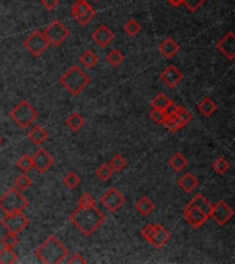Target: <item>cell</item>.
Segmentation results:
<instances>
[{
  "label": "cell",
  "mask_w": 235,
  "mask_h": 264,
  "mask_svg": "<svg viewBox=\"0 0 235 264\" xmlns=\"http://www.w3.org/2000/svg\"><path fill=\"white\" fill-rule=\"evenodd\" d=\"M70 221L80 230L84 235H91L105 221V215L95 206H79L70 215Z\"/></svg>",
  "instance_id": "6da1fadb"
},
{
  "label": "cell",
  "mask_w": 235,
  "mask_h": 264,
  "mask_svg": "<svg viewBox=\"0 0 235 264\" xmlns=\"http://www.w3.org/2000/svg\"><path fill=\"white\" fill-rule=\"evenodd\" d=\"M36 254L43 263L57 264L62 263V260L68 256V249L58 238L50 237L36 249Z\"/></svg>",
  "instance_id": "7a4b0ae2"
},
{
  "label": "cell",
  "mask_w": 235,
  "mask_h": 264,
  "mask_svg": "<svg viewBox=\"0 0 235 264\" xmlns=\"http://www.w3.org/2000/svg\"><path fill=\"white\" fill-rule=\"evenodd\" d=\"M62 86L73 95H79L88 84H90V77L79 68V66H70V69L66 70L62 77H61Z\"/></svg>",
  "instance_id": "3957f363"
},
{
  "label": "cell",
  "mask_w": 235,
  "mask_h": 264,
  "mask_svg": "<svg viewBox=\"0 0 235 264\" xmlns=\"http://www.w3.org/2000/svg\"><path fill=\"white\" fill-rule=\"evenodd\" d=\"M28 206V199L18 189H10L0 197V209L9 212H22Z\"/></svg>",
  "instance_id": "277c9868"
},
{
  "label": "cell",
  "mask_w": 235,
  "mask_h": 264,
  "mask_svg": "<svg viewBox=\"0 0 235 264\" xmlns=\"http://www.w3.org/2000/svg\"><path fill=\"white\" fill-rule=\"evenodd\" d=\"M10 116L20 127L27 128L38 119V112L28 101H21L16 108L11 110Z\"/></svg>",
  "instance_id": "5b68a950"
},
{
  "label": "cell",
  "mask_w": 235,
  "mask_h": 264,
  "mask_svg": "<svg viewBox=\"0 0 235 264\" xmlns=\"http://www.w3.org/2000/svg\"><path fill=\"white\" fill-rule=\"evenodd\" d=\"M140 232H142L143 238L153 243L155 248L164 246L171 239V232L161 224H147L142 228Z\"/></svg>",
  "instance_id": "8992f818"
},
{
  "label": "cell",
  "mask_w": 235,
  "mask_h": 264,
  "mask_svg": "<svg viewBox=\"0 0 235 264\" xmlns=\"http://www.w3.org/2000/svg\"><path fill=\"white\" fill-rule=\"evenodd\" d=\"M72 16L80 25L86 27L95 18V10L87 0H76L75 5L72 6Z\"/></svg>",
  "instance_id": "52a82bcc"
},
{
  "label": "cell",
  "mask_w": 235,
  "mask_h": 264,
  "mask_svg": "<svg viewBox=\"0 0 235 264\" xmlns=\"http://www.w3.org/2000/svg\"><path fill=\"white\" fill-rule=\"evenodd\" d=\"M43 33L48 40V43L53 44V46H59L61 43H64L65 39L69 36V29L65 27L62 22L54 21L44 29Z\"/></svg>",
  "instance_id": "ba28073f"
},
{
  "label": "cell",
  "mask_w": 235,
  "mask_h": 264,
  "mask_svg": "<svg viewBox=\"0 0 235 264\" xmlns=\"http://www.w3.org/2000/svg\"><path fill=\"white\" fill-rule=\"evenodd\" d=\"M25 49H28L32 53L35 57H40L43 54L44 51L47 50V47L50 46L48 40L44 36V33L42 31H36L32 35H29V38L24 42Z\"/></svg>",
  "instance_id": "9c48e42d"
},
{
  "label": "cell",
  "mask_w": 235,
  "mask_h": 264,
  "mask_svg": "<svg viewBox=\"0 0 235 264\" xmlns=\"http://www.w3.org/2000/svg\"><path fill=\"white\" fill-rule=\"evenodd\" d=\"M28 217L22 212H9L2 219V224L10 232H20L28 226Z\"/></svg>",
  "instance_id": "30bf717a"
},
{
  "label": "cell",
  "mask_w": 235,
  "mask_h": 264,
  "mask_svg": "<svg viewBox=\"0 0 235 264\" xmlns=\"http://www.w3.org/2000/svg\"><path fill=\"white\" fill-rule=\"evenodd\" d=\"M101 202L105 205L110 212H116V210L120 209L124 205L125 197H124L117 189L112 187V189H109L105 194L102 195Z\"/></svg>",
  "instance_id": "8fae6325"
},
{
  "label": "cell",
  "mask_w": 235,
  "mask_h": 264,
  "mask_svg": "<svg viewBox=\"0 0 235 264\" xmlns=\"http://www.w3.org/2000/svg\"><path fill=\"white\" fill-rule=\"evenodd\" d=\"M32 164L33 168L38 169L39 172H44L50 167H53L54 158L48 151H46L44 149H40L32 156Z\"/></svg>",
  "instance_id": "7c38bea8"
},
{
  "label": "cell",
  "mask_w": 235,
  "mask_h": 264,
  "mask_svg": "<svg viewBox=\"0 0 235 264\" xmlns=\"http://www.w3.org/2000/svg\"><path fill=\"white\" fill-rule=\"evenodd\" d=\"M232 215H234V212L224 201H219L214 206H212V212H210V216L219 224H225L232 217Z\"/></svg>",
  "instance_id": "4fadbf2b"
},
{
  "label": "cell",
  "mask_w": 235,
  "mask_h": 264,
  "mask_svg": "<svg viewBox=\"0 0 235 264\" xmlns=\"http://www.w3.org/2000/svg\"><path fill=\"white\" fill-rule=\"evenodd\" d=\"M184 219L187 220L188 224H191L192 227L198 228L199 226H202L203 223L206 221L208 216L203 213L202 210H199L195 206L187 204L184 208Z\"/></svg>",
  "instance_id": "5bb4252c"
},
{
  "label": "cell",
  "mask_w": 235,
  "mask_h": 264,
  "mask_svg": "<svg viewBox=\"0 0 235 264\" xmlns=\"http://www.w3.org/2000/svg\"><path fill=\"white\" fill-rule=\"evenodd\" d=\"M217 49L221 54L227 57L228 60H232L235 55V35L232 32H228L224 38L217 43Z\"/></svg>",
  "instance_id": "9a60e30c"
},
{
  "label": "cell",
  "mask_w": 235,
  "mask_h": 264,
  "mask_svg": "<svg viewBox=\"0 0 235 264\" xmlns=\"http://www.w3.org/2000/svg\"><path fill=\"white\" fill-rule=\"evenodd\" d=\"M183 79V75L176 66H168L162 73H161V80L165 83L168 87H176Z\"/></svg>",
  "instance_id": "2e32d148"
},
{
  "label": "cell",
  "mask_w": 235,
  "mask_h": 264,
  "mask_svg": "<svg viewBox=\"0 0 235 264\" xmlns=\"http://www.w3.org/2000/svg\"><path fill=\"white\" fill-rule=\"evenodd\" d=\"M92 39H94L101 47H106L107 44L113 42L114 35H113L112 31H110L106 25H101V27L96 29L95 32L92 33Z\"/></svg>",
  "instance_id": "e0dca14e"
},
{
  "label": "cell",
  "mask_w": 235,
  "mask_h": 264,
  "mask_svg": "<svg viewBox=\"0 0 235 264\" xmlns=\"http://www.w3.org/2000/svg\"><path fill=\"white\" fill-rule=\"evenodd\" d=\"M190 205H192V206H195V208H198L199 210H202L205 215L210 216V212H212V205H210V202H209L208 199L205 198L202 194H197L194 198L188 202Z\"/></svg>",
  "instance_id": "ac0fdd59"
},
{
  "label": "cell",
  "mask_w": 235,
  "mask_h": 264,
  "mask_svg": "<svg viewBox=\"0 0 235 264\" xmlns=\"http://www.w3.org/2000/svg\"><path fill=\"white\" fill-rule=\"evenodd\" d=\"M160 51L165 55L166 58H172L173 55L177 54L179 51V46L177 43L171 38H166L162 43L160 44Z\"/></svg>",
  "instance_id": "d6986e66"
},
{
  "label": "cell",
  "mask_w": 235,
  "mask_h": 264,
  "mask_svg": "<svg viewBox=\"0 0 235 264\" xmlns=\"http://www.w3.org/2000/svg\"><path fill=\"white\" fill-rule=\"evenodd\" d=\"M179 186L182 187L186 193H191L192 190L198 186V179L192 175V173H184L180 180H179Z\"/></svg>",
  "instance_id": "ffe728a7"
},
{
  "label": "cell",
  "mask_w": 235,
  "mask_h": 264,
  "mask_svg": "<svg viewBox=\"0 0 235 264\" xmlns=\"http://www.w3.org/2000/svg\"><path fill=\"white\" fill-rule=\"evenodd\" d=\"M198 110L201 112V113L205 116V117H209V116H212V114L216 112V109H217V106H216V103H214V101L212 99V98H203L201 102L198 103Z\"/></svg>",
  "instance_id": "44dd1931"
},
{
  "label": "cell",
  "mask_w": 235,
  "mask_h": 264,
  "mask_svg": "<svg viewBox=\"0 0 235 264\" xmlns=\"http://www.w3.org/2000/svg\"><path fill=\"white\" fill-rule=\"evenodd\" d=\"M29 138H31L33 143L40 145V143H43L44 140L48 138V132L44 130L42 125H35L32 130L29 131Z\"/></svg>",
  "instance_id": "7402d4cb"
},
{
  "label": "cell",
  "mask_w": 235,
  "mask_h": 264,
  "mask_svg": "<svg viewBox=\"0 0 235 264\" xmlns=\"http://www.w3.org/2000/svg\"><path fill=\"white\" fill-rule=\"evenodd\" d=\"M173 117H175V120L177 121V124L180 125V128L186 127L192 119L191 113H190L186 108H183V106H177L176 112L173 114Z\"/></svg>",
  "instance_id": "603a6c76"
},
{
  "label": "cell",
  "mask_w": 235,
  "mask_h": 264,
  "mask_svg": "<svg viewBox=\"0 0 235 264\" xmlns=\"http://www.w3.org/2000/svg\"><path fill=\"white\" fill-rule=\"evenodd\" d=\"M135 206H136V209L139 210L142 215H149V213H151L154 210V202L150 198H147V197L140 198Z\"/></svg>",
  "instance_id": "cb8c5ba5"
},
{
  "label": "cell",
  "mask_w": 235,
  "mask_h": 264,
  "mask_svg": "<svg viewBox=\"0 0 235 264\" xmlns=\"http://www.w3.org/2000/svg\"><path fill=\"white\" fill-rule=\"evenodd\" d=\"M187 162L188 161L186 157L183 156V154H180V153H176V154L169 160V165H171L175 171L180 172V171H183L184 168L187 167Z\"/></svg>",
  "instance_id": "d4e9b609"
},
{
  "label": "cell",
  "mask_w": 235,
  "mask_h": 264,
  "mask_svg": "<svg viewBox=\"0 0 235 264\" xmlns=\"http://www.w3.org/2000/svg\"><path fill=\"white\" fill-rule=\"evenodd\" d=\"M17 253L13 250V248H5L0 250V264H11L17 261Z\"/></svg>",
  "instance_id": "484cf974"
},
{
  "label": "cell",
  "mask_w": 235,
  "mask_h": 264,
  "mask_svg": "<svg viewBox=\"0 0 235 264\" xmlns=\"http://www.w3.org/2000/svg\"><path fill=\"white\" fill-rule=\"evenodd\" d=\"M66 124L69 127L70 130L73 131H79L80 128H83V125H84V119L81 117L79 113H72L66 120Z\"/></svg>",
  "instance_id": "4316f807"
},
{
  "label": "cell",
  "mask_w": 235,
  "mask_h": 264,
  "mask_svg": "<svg viewBox=\"0 0 235 264\" xmlns=\"http://www.w3.org/2000/svg\"><path fill=\"white\" fill-rule=\"evenodd\" d=\"M109 165H110V168L113 169V172H121V171H124L125 167H127V160H125L121 154H116V156L110 160Z\"/></svg>",
  "instance_id": "83f0119b"
},
{
  "label": "cell",
  "mask_w": 235,
  "mask_h": 264,
  "mask_svg": "<svg viewBox=\"0 0 235 264\" xmlns=\"http://www.w3.org/2000/svg\"><path fill=\"white\" fill-rule=\"evenodd\" d=\"M124 31L128 33L129 36H136L142 31V25L136 20L131 18V20H128L124 24Z\"/></svg>",
  "instance_id": "f1b7e54d"
},
{
  "label": "cell",
  "mask_w": 235,
  "mask_h": 264,
  "mask_svg": "<svg viewBox=\"0 0 235 264\" xmlns=\"http://www.w3.org/2000/svg\"><path fill=\"white\" fill-rule=\"evenodd\" d=\"M80 62L87 68H94L98 64V55L94 51H86L80 57Z\"/></svg>",
  "instance_id": "f546056e"
},
{
  "label": "cell",
  "mask_w": 235,
  "mask_h": 264,
  "mask_svg": "<svg viewBox=\"0 0 235 264\" xmlns=\"http://www.w3.org/2000/svg\"><path fill=\"white\" fill-rule=\"evenodd\" d=\"M80 183V178L79 175L75 172H68L64 176V184L68 189H75Z\"/></svg>",
  "instance_id": "4dcf8cb0"
},
{
  "label": "cell",
  "mask_w": 235,
  "mask_h": 264,
  "mask_svg": "<svg viewBox=\"0 0 235 264\" xmlns=\"http://www.w3.org/2000/svg\"><path fill=\"white\" fill-rule=\"evenodd\" d=\"M124 61V55L121 54V51L118 50H112L109 54H107V62L112 66H118L123 64Z\"/></svg>",
  "instance_id": "1f68e13d"
},
{
  "label": "cell",
  "mask_w": 235,
  "mask_h": 264,
  "mask_svg": "<svg viewBox=\"0 0 235 264\" xmlns=\"http://www.w3.org/2000/svg\"><path fill=\"white\" fill-rule=\"evenodd\" d=\"M96 175H98V178L103 180V182H107L109 179L112 178L113 175V169L110 168L109 164H102L101 167L96 169Z\"/></svg>",
  "instance_id": "d6a6232c"
},
{
  "label": "cell",
  "mask_w": 235,
  "mask_h": 264,
  "mask_svg": "<svg viewBox=\"0 0 235 264\" xmlns=\"http://www.w3.org/2000/svg\"><path fill=\"white\" fill-rule=\"evenodd\" d=\"M212 167H213V169L216 172L220 173V175H223V173H225L228 169H230V164H228V161L224 160L223 157H219V158L214 160Z\"/></svg>",
  "instance_id": "836d02e7"
},
{
  "label": "cell",
  "mask_w": 235,
  "mask_h": 264,
  "mask_svg": "<svg viewBox=\"0 0 235 264\" xmlns=\"http://www.w3.org/2000/svg\"><path fill=\"white\" fill-rule=\"evenodd\" d=\"M169 102H171V99L166 97V95H164V94H158V95L151 101V105H153V108L164 110V109L169 105Z\"/></svg>",
  "instance_id": "e575fe53"
},
{
  "label": "cell",
  "mask_w": 235,
  "mask_h": 264,
  "mask_svg": "<svg viewBox=\"0 0 235 264\" xmlns=\"http://www.w3.org/2000/svg\"><path fill=\"white\" fill-rule=\"evenodd\" d=\"M31 184H32V180H31V178L28 176L27 172L21 173V175L16 179V186L18 190L29 189V187H31Z\"/></svg>",
  "instance_id": "d590c367"
},
{
  "label": "cell",
  "mask_w": 235,
  "mask_h": 264,
  "mask_svg": "<svg viewBox=\"0 0 235 264\" xmlns=\"http://www.w3.org/2000/svg\"><path fill=\"white\" fill-rule=\"evenodd\" d=\"M17 165H18V168L21 169L22 172H28V171H31V169L33 168L32 157L31 156L20 157V160L17 161Z\"/></svg>",
  "instance_id": "8d00e7d4"
},
{
  "label": "cell",
  "mask_w": 235,
  "mask_h": 264,
  "mask_svg": "<svg viewBox=\"0 0 235 264\" xmlns=\"http://www.w3.org/2000/svg\"><path fill=\"white\" fill-rule=\"evenodd\" d=\"M2 241H3V245L7 246V248H16L17 245H18V242H20V239L17 237L16 232H10V231L6 234Z\"/></svg>",
  "instance_id": "74e56055"
},
{
  "label": "cell",
  "mask_w": 235,
  "mask_h": 264,
  "mask_svg": "<svg viewBox=\"0 0 235 264\" xmlns=\"http://www.w3.org/2000/svg\"><path fill=\"white\" fill-rule=\"evenodd\" d=\"M150 117L151 120L157 123V124H164V121L166 119V114L164 113V110H161V109H155L153 108V110L150 112Z\"/></svg>",
  "instance_id": "f35d334b"
},
{
  "label": "cell",
  "mask_w": 235,
  "mask_h": 264,
  "mask_svg": "<svg viewBox=\"0 0 235 264\" xmlns=\"http://www.w3.org/2000/svg\"><path fill=\"white\" fill-rule=\"evenodd\" d=\"M205 3V0H183L182 5H184L190 11H197L201 6Z\"/></svg>",
  "instance_id": "ab89813d"
},
{
  "label": "cell",
  "mask_w": 235,
  "mask_h": 264,
  "mask_svg": "<svg viewBox=\"0 0 235 264\" xmlns=\"http://www.w3.org/2000/svg\"><path fill=\"white\" fill-rule=\"evenodd\" d=\"M79 206H95V199L92 198L91 194H83L79 198Z\"/></svg>",
  "instance_id": "60d3db41"
},
{
  "label": "cell",
  "mask_w": 235,
  "mask_h": 264,
  "mask_svg": "<svg viewBox=\"0 0 235 264\" xmlns=\"http://www.w3.org/2000/svg\"><path fill=\"white\" fill-rule=\"evenodd\" d=\"M62 263H70V264H81V263H87V260L81 256L80 253H75L73 256H70L69 259L65 257L62 260Z\"/></svg>",
  "instance_id": "b9f144b4"
},
{
  "label": "cell",
  "mask_w": 235,
  "mask_h": 264,
  "mask_svg": "<svg viewBox=\"0 0 235 264\" xmlns=\"http://www.w3.org/2000/svg\"><path fill=\"white\" fill-rule=\"evenodd\" d=\"M42 5H43L47 10H54V9L59 5V0H42Z\"/></svg>",
  "instance_id": "7bdbcfd3"
},
{
  "label": "cell",
  "mask_w": 235,
  "mask_h": 264,
  "mask_svg": "<svg viewBox=\"0 0 235 264\" xmlns=\"http://www.w3.org/2000/svg\"><path fill=\"white\" fill-rule=\"evenodd\" d=\"M176 109H177L176 103H173L171 101V102H169V105H168V106L164 109V113H165L166 116H173V114H175V112H176Z\"/></svg>",
  "instance_id": "ee69618b"
},
{
  "label": "cell",
  "mask_w": 235,
  "mask_h": 264,
  "mask_svg": "<svg viewBox=\"0 0 235 264\" xmlns=\"http://www.w3.org/2000/svg\"><path fill=\"white\" fill-rule=\"evenodd\" d=\"M0 145H2V138H0Z\"/></svg>",
  "instance_id": "f6af8a7d"
},
{
  "label": "cell",
  "mask_w": 235,
  "mask_h": 264,
  "mask_svg": "<svg viewBox=\"0 0 235 264\" xmlns=\"http://www.w3.org/2000/svg\"><path fill=\"white\" fill-rule=\"evenodd\" d=\"M95 2H99V0H95Z\"/></svg>",
  "instance_id": "bcb514c9"
}]
</instances>
